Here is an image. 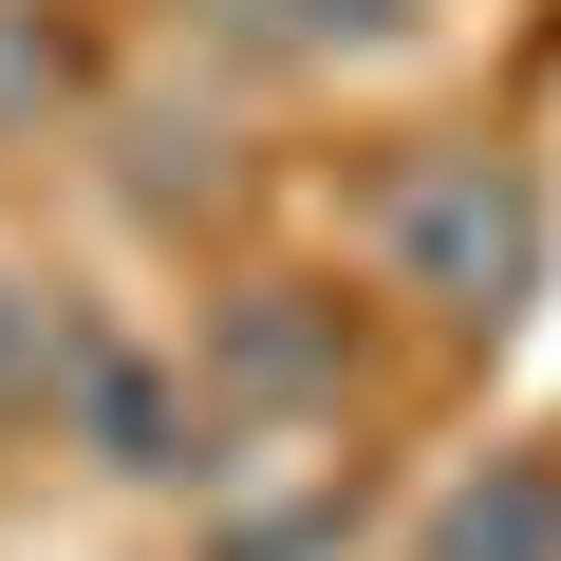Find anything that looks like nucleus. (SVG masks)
Here are the masks:
<instances>
[{
	"label": "nucleus",
	"instance_id": "2",
	"mask_svg": "<svg viewBox=\"0 0 561 561\" xmlns=\"http://www.w3.org/2000/svg\"><path fill=\"white\" fill-rule=\"evenodd\" d=\"M431 561H561V449H505L431 505Z\"/></svg>",
	"mask_w": 561,
	"mask_h": 561
},
{
	"label": "nucleus",
	"instance_id": "5",
	"mask_svg": "<svg viewBox=\"0 0 561 561\" xmlns=\"http://www.w3.org/2000/svg\"><path fill=\"white\" fill-rule=\"evenodd\" d=\"M280 20H300V38H393L412 0H280Z\"/></svg>",
	"mask_w": 561,
	"mask_h": 561
},
{
	"label": "nucleus",
	"instance_id": "3",
	"mask_svg": "<svg viewBox=\"0 0 561 561\" xmlns=\"http://www.w3.org/2000/svg\"><path fill=\"white\" fill-rule=\"evenodd\" d=\"M57 375H76V319L0 280V412H57Z\"/></svg>",
	"mask_w": 561,
	"mask_h": 561
},
{
	"label": "nucleus",
	"instance_id": "4",
	"mask_svg": "<svg viewBox=\"0 0 561 561\" xmlns=\"http://www.w3.org/2000/svg\"><path fill=\"white\" fill-rule=\"evenodd\" d=\"M38 94H57V20H38V0H0V131H20Z\"/></svg>",
	"mask_w": 561,
	"mask_h": 561
},
{
	"label": "nucleus",
	"instance_id": "1",
	"mask_svg": "<svg viewBox=\"0 0 561 561\" xmlns=\"http://www.w3.org/2000/svg\"><path fill=\"white\" fill-rule=\"evenodd\" d=\"M375 243H393V280H412V300H449V319H505L524 280H542V206H524L486 150H431V169H393Z\"/></svg>",
	"mask_w": 561,
	"mask_h": 561
}]
</instances>
